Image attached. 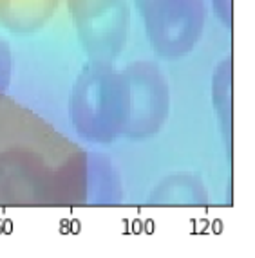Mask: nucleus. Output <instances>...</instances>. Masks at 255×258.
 <instances>
[{
  "mask_svg": "<svg viewBox=\"0 0 255 258\" xmlns=\"http://www.w3.org/2000/svg\"><path fill=\"white\" fill-rule=\"evenodd\" d=\"M152 33L165 54L181 56L197 45L205 29L203 0H152Z\"/></svg>",
  "mask_w": 255,
  "mask_h": 258,
  "instance_id": "1",
  "label": "nucleus"
},
{
  "mask_svg": "<svg viewBox=\"0 0 255 258\" xmlns=\"http://www.w3.org/2000/svg\"><path fill=\"white\" fill-rule=\"evenodd\" d=\"M214 4H216L217 11H219L221 18L228 22L230 20V0H216Z\"/></svg>",
  "mask_w": 255,
  "mask_h": 258,
  "instance_id": "2",
  "label": "nucleus"
}]
</instances>
